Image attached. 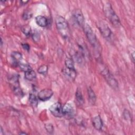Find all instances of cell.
<instances>
[{
    "mask_svg": "<svg viewBox=\"0 0 135 135\" xmlns=\"http://www.w3.org/2000/svg\"><path fill=\"white\" fill-rule=\"evenodd\" d=\"M24 76H25V78L26 80L29 81H32L36 78V74L34 71H33V70H31L25 72Z\"/></svg>",
    "mask_w": 135,
    "mask_h": 135,
    "instance_id": "16",
    "label": "cell"
},
{
    "mask_svg": "<svg viewBox=\"0 0 135 135\" xmlns=\"http://www.w3.org/2000/svg\"><path fill=\"white\" fill-rule=\"evenodd\" d=\"M98 28L102 35L105 38H109L112 34L110 28L107 24L103 22H100L98 24Z\"/></svg>",
    "mask_w": 135,
    "mask_h": 135,
    "instance_id": "8",
    "label": "cell"
},
{
    "mask_svg": "<svg viewBox=\"0 0 135 135\" xmlns=\"http://www.w3.org/2000/svg\"><path fill=\"white\" fill-rule=\"evenodd\" d=\"M65 64L66 68L69 69H74V64L73 60L70 58H66L65 60Z\"/></svg>",
    "mask_w": 135,
    "mask_h": 135,
    "instance_id": "20",
    "label": "cell"
},
{
    "mask_svg": "<svg viewBox=\"0 0 135 135\" xmlns=\"http://www.w3.org/2000/svg\"><path fill=\"white\" fill-rule=\"evenodd\" d=\"M84 29L85 35L90 44L93 47L95 51L98 53H99L100 49V45L92 28L89 25L86 24L84 25Z\"/></svg>",
    "mask_w": 135,
    "mask_h": 135,
    "instance_id": "1",
    "label": "cell"
},
{
    "mask_svg": "<svg viewBox=\"0 0 135 135\" xmlns=\"http://www.w3.org/2000/svg\"><path fill=\"white\" fill-rule=\"evenodd\" d=\"M104 11L106 16L111 24L115 27H119L121 24L120 19L112 9L110 4H105V5H104Z\"/></svg>",
    "mask_w": 135,
    "mask_h": 135,
    "instance_id": "3",
    "label": "cell"
},
{
    "mask_svg": "<svg viewBox=\"0 0 135 135\" xmlns=\"http://www.w3.org/2000/svg\"><path fill=\"white\" fill-rule=\"evenodd\" d=\"M20 134H26V133L25 132H21L20 133Z\"/></svg>",
    "mask_w": 135,
    "mask_h": 135,
    "instance_id": "28",
    "label": "cell"
},
{
    "mask_svg": "<svg viewBox=\"0 0 135 135\" xmlns=\"http://www.w3.org/2000/svg\"><path fill=\"white\" fill-rule=\"evenodd\" d=\"M32 13L30 12V11H25L22 15V17L24 20H27L30 18H31L32 17Z\"/></svg>",
    "mask_w": 135,
    "mask_h": 135,
    "instance_id": "25",
    "label": "cell"
},
{
    "mask_svg": "<svg viewBox=\"0 0 135 135\" xmlns=\"http://www.w3.org/2000/svg\"><path fill=\"white\" fill-rule=\"evenodd\" d=\"M92 124L95 129L98 130H101L102 129L103 127V122L100 115H97L93 118Z\"/></svg>",
    "mask_w": 135,
    "mask_h": 135,
    "instance_id": "11",
    "label": "cell"
},
{
    "mask_svg": "<svg viewBox=\"0 0 135 135\" xmlns=\"http://www.w3.org/2000/svg\"><path fill=\"white\" fill-rule=\"evenodd\" d=\"M123 116H124V118L126 120H128L130 118V114L129 112L126 109H125L123 111Z\"/></svg>",
    "mask_w": 135,
    "mask_h": 135,
    "instance_id": "26",
    "label": "cell"
},
{
    "mask_svg": "<svg viewBox=\"0 0 135 135\" xmlns=\"http://www.w3.org/2000/svg\"><path fill=\"white\" fill-rule=\"evenodd\" d=\"M55 24L60 35L63 38H67L69 36V28L65 18L62 16H57L55 18Z\"/></svg>",
    "mask_w": 135,
    "mask_h": 135,
    "instance_id": "2",
    "label": "cell"
},
{
    "mask_svg": "<svg viewBox=\"0 0 135 135\" xmlns=\"http://www.w3.org/2000/svg\"><path fill=\"white\" fill-rule=\"evenodd\" d=\"M62 72L65 75L68 76L71 79L74 80V79L76 77V71L75 70V69H69V68H65L63 69Z\"/></svg>",
    "mask_w": 135,
    "mask_h": 135,
    "instance_id": "13",
    "label": "cell"
},
{
    "mask_svg": "<svg viewBox=\"0 0 135 135\" xmlns=\"http://www.w3.org/2000/svg\"><path fill=\"white\" fill-rule=\"evenodd\" d=\"M45 128L47 132H49V133H51V134L53 133L54 128H53V126L52 124H51V123L46 124L45 125Z\"/></svg>",
    "mask_w": 135,
    "mask_h": 135,
    "instance_id": "24",
    "label": "cell"
},
{
    "mask_svg": "<svg viewBox=\"0 0 135 135\" xmlns=\"http://www.w3.org/2000/svg\"><path fill=\"white\" fill-rule=\"evenodd\" d=\"M48 70V66L46 65H42L40 66L37 69V72L41 74L45 75Z\"/></svg>",
    "mask_w": 135,
    "mask_h": 135,
    "instance_id": "22",
    "label": "cell"
},
{
    "mask_svg": "<svg viewBox=\"0 0 135 135\" xmlns=\"http://www.w3.org/2000/svg\"><path fill=\"white\" fill-rule=\"evenodd\" d=\"M32 38H33V41L37 43V42H38L40 41V35L38 33L37 31H34V32L32 34Z\"/></svg>",
    "mask_w": 135,
    "mask_h": 135,
    "instance_id": "23",
    "label": "cell"
},
{
    "mask_svg": "<svg viewBox=\"0 0 135 135\" xmlns=\"http://www.w3.org/2000/svg\"><path fill=\"white\" fill-rule=\"evenodd\" d=\"M22 45L23 48L25 50H26L27 51H29L30 47V45H29L28 44H27V43H24V44H22Z\"/></svg>",
    "mask_w": 135,
    "mask_h": 135,
    "instance_id": "27",
    "label": "cell"
},
{
    "mask_svg": "<svg viewBox=\"0 0 135 135\" xmlns=\"http://www.w3.org/2000/svg\"><path fill=\"white\" fill-rule=\"evenodd\" d=\"M21 30L23 33L26 36H30L31 34V27L27 25H25L21 27Z\"/></svg>",
    "mask_w": 135,
    "mask_h": 135,
    "instance_id": "19",
    "label": "cell"
},
{
    "mask_svg": "<svg viewBox=\"0 0 135 135\" xmlns=\"http://www.w3.org/2000/svg\"><path fill=\"white\" fill-rule=\"evenodd\" d=\"M29 101L33 107H36L37 105V99L35 94L30 93L29 95Z\"/></svg>",
    "mask_w": 135,
    "mask_h": 135,
    "instance_id": "18",
    "label": "cell"
},
{
    "mask_svg": "<svg viewBox=\"0 0 135 135\" xmlns=\"http://www.w3.org/2000/svg\"><path fill=\"white\" fill-rule=\"evenodd\" d=\"M8 81L14 93L16 95H22V91L20 87L18 76L17 75H13L8 79Z\"/></svg>",
    "mask_w": 135,
    "mask_h": 135,
    "instance_id": "4",
    "label": "cell"
},
{
    "mask_svg": "<svg viewBox=\"0 0 135 135\" xmlns=\"http://www.w3.org/2000/svg\"><path fill=\"white\" fill-rule=\"evenodd\" d=\"M18 66H19V67L21 70L24 71L25 72L32 70L31 66L27 64H23V63H20Z\"/></svg>",
    "mask_w": 135,
    "mask_h": 135,
    "instance_id": "21",
    "label": "cell"
},
{
    "mask_svg": "<svg viewBox=\"0 0 135 135\" xmlns=\"http://www.w3.org/2000/svg\"><path fill=\"white\" fill-rule=\"evenodd\" d=\"M51 113L56 117H62L64 116L62 110V106L60 102L53 104L49 108Z\"/></svg>",
    "mask_w": 135,
    "mask_h": 135,
    "instance_id": "6",
    "label": "cell"
},
{
    "mask_svg": "<svg viewBox=\"0 0 135 135\" xmlns=\"http://www.w3.org/2000/svg\"><path fill=\"white\" fill-rule=\"evenodd\" d=\"M53 94V92L52 90L45 89L41 90L37 94L38 99L42 101H45L50 99Z\"/></svg>",
    "mask_w": 135,
    "mask_h": 135,
    "instance_id": "7",
    "label": "cell"
},
{
    "mask_svg": "<svg viewBox=\"0 0 135 135\" xmlns=\"http://www.w3.org/2000/svg\"><path fill=\"white\" fill-rule=\"evenodd\" d=\"M75 98L77 102L80 105H82L84 103V100L82 94L81 93V91L79 89H78L75 92Z\"/></svg>",
    "mask_w": 135,
    "mask_h": 135,
    "instance_id": "17",
    "label": "cell"
},
{
    "mask_svg": "<svg viewBox=\"0 0 135 135\" xmlns=\"http://www.w3.org/2000/svg\"><path fill=\"white\" fill-rule=\"evenodd\" d=\"M102 74L104 77L105 80L109 85H110L113 89H117L118 88V83L117 80L109 72V70L104 68L102 71Z\"/></svg>",
    "mask_w": 135,
    "mask_h": 135,
    "instance_id": "5",
    "label": "cell"
},
{
    "mask_svg": "<svg viewBox=\"0 0 135 135\" xmlns=\"http://www.w3.org/2000/svg\"><path fill=\"white\" fill-rule=\"evenodd\" d=\"M11 56L14 62V63L16 64V65H18L20 60L22 59V54L19 52L14 51L11 53Z\"/></svg>",
    "mask_w": 135,
    "mask_h": 135,
    "instance_id": "14",
    "label": "cell"
},
{
    "mask_svg": "<svg viewBox=\"0 0 135 135\" xmlns=\"http://www.w3.org/2000/svg\"><path fill=\"white\" fill-rule=\"evenodd\" d=\"M88 94L90 103L91 104H94L96 101V95L91 88L88 89Z\"/></svg>",
    "mask_w": 135,
    "mask_h": 135,
    "instance_id": "15",
    "label": "cell"
},
{
    "mask_svg": "<svg viewBox=\"0 0 135 135\" xmlns=\"http://www.w3.org/2000/svg\"><path fill=\"white\" fill-rule=\"evenodd\" d=\"M62 110L64 115L73 116L74 113V109L71 103H66L62 107Z\"/></svg>",
    "mask_w": 135,
    "mask_h": 135,
    "instance_id": "10",
    "label": "cell"
},
{
    "mask_svg": "<svg viewBox=\"0 0 135 135\" xmlns=\"http://www.w3.org/2000/svg\"><path fill=\"white\" fill-rule=\"evenodd\" d=\"M74 17L76 23L82 27H84V18L81 11L79 9L75 10L74 12Z\"/></svg>",
    "mask_w": 135,
    "mask_h": 135,
    "instance_id": "9",
    "label": "cell"
},
{
    "mask_svg": "<svg viewBox=\"0 0 135 135\" xmlns=\"http://www.w3.org/2000/svg\"><path fill=\"white\" fill-rule=\"evenodd\" d=\"M35 21L38 25L41 27H45L48 24L47 19L44 16L38 15L35 17Z\"/></svg>",
    "mask_w": 135,
    "mask_h": 135,
    "instance_id": "12",
    "label": "cell"
}]
</instances>
